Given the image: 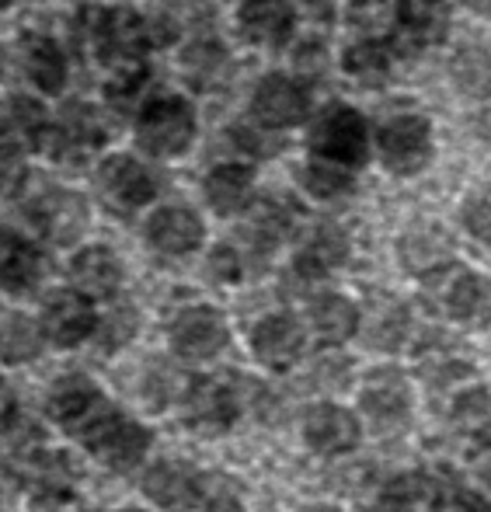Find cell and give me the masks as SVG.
<instances>
[{
  "label": "cell",
  "instance_id": "obj_44",
  "mask_svg": "<svg viewBox=\"0 0 491 512\" xmlns=\"http://www.w3.org/2000/svg\"><path fill=\"white\" fill-rule=\"evenodd\" d=\"M11 408H14V398H11V391L4 387V380H0V422H7Z\"/></svg>",
  "mask_w": 491,
  "mask_h": 512
},
{
  "label": "cell",
  "instance_id": "obj_20",
  "mask_svg": "<svg viewBox=\"0 0 491 512\" xmlns=\"http://www.w3.org/2000/svg\"><path fill=\"white\" fill-rule=\"evenodd\" d=\"M42 279V251L18 230H0V290L28 293Z\"/></svg>",
  "mask_w": 491,
  "mask_h": 512
},
{
  "label": "cell",
  "instance_id": "obj_2",
  "mask_svg": "<svg viewBox=\"0 0 491 512\" xmlns=\"http://www.w3.org/2000/svg\"><path fill=\"white\" fill-rule=\"evenodd\" d=\"M88 46L108 74L140 70L147 60V49L154 46L150 21L136 14L133 7H98L88 21Z\"/></svg>",
  "mask_w": 491,
  "mask_h": 512
},
{
  "label": "cell",
  "instance_id": "obj_39",
  "mask_svg": "<svg viewBox=\"0 0 491 512\" xmlns=\"http://www.w3.org/2000/svg\"><path fill=\"white\" fill-rule=\"evenodd\" d=\"M136 328H140V317L129 307H115L105 321V331H101V349H119Z\"/></svg>",
  "mask_w": 491,
  "mask_h": 512
},
{
  "label": "cell",
  "instance_id": "obj_43",
  "mask_svg": "<svg viewBox=\"0 0 491 512\" xmlns=\"http://www.w3.org/2000/svg\"><path fill=\"white\" fill-rule=\"evenodd\" d=\"M436 512H488V506L478 495L450 492V495H443V499H436Z\"/></svg>",
  "mask_w": 491,
  "mask_h": 512
},
{
  "label": "cell",
  "instance_id": "obj_30",
  "mask_svg": "<svg viewBox=\"0 0 491 512\" xmlns=\"http://www.w3.org/2000/svg\"><path fill=\"white\" fill-rule=\"evenodd\" d=\"M182 70L189 74L192 84L213 88V84H220L230 70L227 46H223L220 39H213V35H192L182 49Z\"/></svg>",
  "mask_w": 491,
  "mask_h": 512
},
{
  "label": "cell",
  "instance_id": "obj_15",
  "mask_svg": "<svg viewBox=\"0 0 491 512\" xmlns=\"http://www.w3.org/2000/svg\"><path fill=\"white\" fill-rule=\"evenodd\" d=\"M397 258L411 276H432L453 262V237L443 223L418 220L397 241Z\"/></svg>",
  "mask_w": 491,
  "mask_h": 512
},
{
  "label": "cell",
  "instance_id": "obj_29",
  "mask_svg": "<svg viewBox=\"0 0 491 512\" xmlns=\"http://www.w3.org/2000/svg\"><path fill=\"white\" fill-rule=\"evenodd\" d=\"M237 411H241V401L227 380H199L189 391V422L202 429H227Z\"/></svg>",
  "mask_w": 491,
  "mask_h": 512
},
{
  "label": "cell",
  "instance_id": "obj_35",
  "mask_svg": "<svg viewBox=\"0 0 491 512\" xmlns=\"http://www.w3.org/2000/svg\"><path fill=\"white\" fill-rule=\"evenodd\" d=\"M196 506L202 512H241V485L227 474H202Z\"/></svg>",
  "mask_w": 491,
  "mask_h": 512
},
{
  "label": "cell",
  "instance_id": "obj_24",
  "mask_svg": "<svg viewBox=\"0 0 491 512\" xmlns=\"http://www.w3.org/2000/svg\"><path fill=\"white\" fill-rule=\"evenodd\" d=\"M408 387L394 373H377L363 391V415L377 432H397L408 422Z\"/></svg>",
  "mask_w": 491,
  "mask_h": 512
},
{
  "label": "cell",
  "instance_id": "obj_40",
  "mask_svg": "<svg viewBox=\"0 0 491 512\" xmlns=\"http://www.w3.org/2000/svg\"><path fill=\"white\" fill-rule=\"evenodd\" d=\"M28 185V168L18 154H4L0 150V199L21 196Z\"/></svg>",
  "mask_w": 491,
  "mask_h": 512
},
{
  "label": "cell",
  "instance_id": "obj_41",
  "mask_svg": "<svg viewBox=\"0 0 491 512\" xmlns=\"http://www.w3.org/2000/svg\"><path fill=\"white\" fill-rule=\"evenodd\" d=\"M241 272H244L241 251L230 248V244L213 248V255H209V276L220 279V283H234V279H241Z\"/></svg>",
  "mask_w": 491,
  "mask_h": 512
},
{
  "label": "cell",
  "instance_id": "obj_12",
  "mask_svg": "<svg viewBox=\"0 0 491 512\" xmlns=\"http://www.w3.org/2000/svg\"><path fill=\"white\" fill-rule=\"evenodd\" d=\"M227 342H230L227 321L213 307H189L171 324V345L189 363H206V359L220 356L227 349Z\"/></svg>",
  "mask_w": 491,
  "mask_h": 512
},
{
  "label": "cell",
  "instance_id": "obj_42",
  "mask_svg": "<svg viewBox=\"0 0 491 512\" xmlns=\"http://www.w3.org/2000/svg\"><path fill=\"white\" fill-rule=\"evenodd\" d=\"M488 408H491L488 391L474 387V391H464L457 398V405H453V418H457V422H478V418L488 415Z\"/></svg>",
  "mask_w": 491,
  "mask_h": 512
},
{
  "label": "cell",
  "instance_id": "obj_5",
  "mask_svg": "<svg viewBox=\"0 0 491 512\" xmlns=\"http://www.w3.org/2000/svg\"><path fill=\"white\" fill-rule=\"evenodd\" d=\"M108 129H112V119L101 105L67 102L56 112V119H49L39 150L56 164H84L108 143V136H112Z\"/></svg>",
  "mask_w": 491,
  "mask_h": 512
},
{
  "label": "cell",
  "instance_id": "obj_13",
  "mask_svg": "<svg viewBox=\"0 0 491 512\" xmlns=\"http://www.w3.org/2000/svg\"><path fill=\"white\" fill-rule=\"evenodd\" d=\"M143 234L157 255L182 258L199 251V244L206 241V223L192 206H161L150 213Z\"/></svg>",
  "mask_w": 491,
  "mask_h": 512
},
{
  "label": "cell",
  "instance_id": "obj_10",
  "mask_svg": "<svg viewBox=\"0 0 491 512\" xmlns=\"http://www.w3.org/2000/svg\"><path fill=\"white\" fill-rule=\"evenodd\" d=\"M14 63H18V74L39 95H60L67 88L70 60H67V49L53 35L25 32L18 39V46H14Z\"/></svg>",
  "mask_w": 491,
  "mask_h": 512
},
{
  "label": "cell",
  "instance_id": "obj_31",
  "mask_svg": "<svg viewBox=\"0 0 491 512\" xmlns=\"http://www.w3.org/2000/svg\"><path fill=\"white\" fill-rule=\"evenodd\" d=\"M342 70L349 77L363 84H377L391 74V46L384 39H373V35H363V39L349 42L342 49Z\"/></svg>",
  "mask_w": 491,
  "mask_h": 512
},
{
  "label": "cell",
  "instance_id": "obj_14",
  "mask_svg": "<svg viewBox=\"0 0 491 512\" xmlns=\"http://www.w3.org/2000/svg\"><path fill=\"white\" fill-rule=\"evenodd\" d=\"M49 129V112L32 95L0 98V150L4 154H32L42 147Z\"/></svg>",
  "mask_w": 491,
  "mask_h": 512
},
{
  "label": "cell",
  "instance_id": "obj_1",
  "mask_svg": "<svg viewBox=\"0 0 491 512\" xmlns=\"http://www.w3.org/2000/svg\"><path fill=\"white\" fill-rule=\"evenodd\" d=\"M136 147L154 161H178L192 150L199 136V115L196 105L178 91H157L147 95L136 108L133 122Z\"/></svg>",
  "mask_w": 491,
  "mask_h": 512
},
{
  "label": "cell",
  "instance_id": "obj_34",
  "mask_svg": "<svg viewBox=\"0 0 491 512\" xmlns=\"http://www.w3.org/2000/svg\"><path fill=\"white\" fill-rule=\"evenodd\" d=\"M300 189L307 196L321 199V203H338V199H345L352 192V171L310 157L300 168Z\"/></svg>",
  "mask_w": 491,
  "mask_h": 512
},
{
  "label": "cell",
  "instance_id": "obj_38",
  "mask_svg": "<svg viewBox=\"0 0 491 512\" xmlns=\"http://www.w3.org/2000/svg\"><path fill=\"white\" fill-rule=\"evenodd\" d=\"M425 495V478H397L384 492V512H415V502Z\"/></svg>",
  "mask_w": 491,
  "mask_h": 512
},
{
  "label": "cell",
  "instance_id": "obj_23",
  "mask_svg": "<svg viewBox=\"0 0 491 512\" xmlns=\"http://www.w3.org/2000/svg\"><path fill=\"white\" fill-rule=\"evenodd\" d=\"M303 436L317 453H345L359 443V422L338 405H317L303 418Z\"/></svg>",
  "mask_w": 491,
  "mask_h": 512
},
{
  "label": "cell",
  "instance_id": "obj_28",
  "mask_svg": "<svg viewBox=\"0 0 491 512\" xmlns=\"http://www.w3.org/2000/svg\"><path fill=\"white\" fill-rule=\"evenodd\" d=\"M446 314L467 328H488L491 324V279L481 272H464L453 279L446 293Z\"/></svg>",
  "mask_w": 491,
  "mask_h": 512
},
{
  "label": "cell",
  "instance_id": "obj_37",
  "mask_svg": "<svg viewBox=\"0 0 491 512\" xmlns=\"http://www.w3.org/2000/svg\"><path fill=\"white\" fill-rule=\"evenodd\" d=\"M460 223H464V230L474 241L491 248V185L467 192V199L460 203Z\"/></svg>",
  "mask_w": 491,
  "mask_h": 512
},
{
  "label": "cell",
  "instance_id": "obj_21",
  "mask_svg": "<svg viewBox=\"0 0 491 512\" xmlns=\"http://www.w3.org/2000/svg\"><path fill=\"white\" fill-rule=\"evenodd\" d=\"M199 471H192L189 464H178V460H164V464L150 467L147 478H143V492L157 502L161 509L185 512L199 502Z\"/></svg>",
  "mask_w": 491,
  "mask_h": 512
},
{
  "label": "cell",
  "instance_id": "obj_17",
  "mask_svg": "<svg viewBox=\"0 0 491 512\" xmlns=\"http://www.w3.org/2000/svg\"><path fill=\"white\" fill-rule=\"evenodd\" d=\"M202 196L216 216H237L255 199V168L248 161H220L202 178Z\"/></svg>",
  "mask_w": 491,
  "mask_h": 512
},
{
  "label": "cell",
  "instance_id": "obj_6",
  "mask_svg": "<svg viewBox=\"0 0 491 512\" xmlns=\"http://www.w3.org/2000/svg\"><path fill=\"white\" fill-rule=\"evenodd\" d=\"M310 88L303 77L283 74V70H269L258 77L255 91H251L248 115L258 129L265 133H283V129H296L310 115Z\"/></svg>",
  "mask_w": 491,
  "mask_h": 512
},
{
  "label": "cell",
  "instance_id": "obj_22",
  "mask_svg": "<svg viewBox=\"0 0 491 512\" xmlns=\"http://www.w3.org/2000/svg\"><path fill=\"white\" fill-rule=\"evenodd\" d=\"M251 345H255V356L262 359L265 366L286 370L303 352V324L290 314H272V317H265V321H258L255 335H251Z\"/></svg>",
  "mask_w": 491,
  "mask_h": 512
},
{
  "label": "cell",
  "instance_id": "obj_47",
  "mask_svg": "<svg viewBox=\"0 0 491 512\" xmlns=\"http://www.w3.org/2000/svg\"><path fill=\"white\" fill-rule=\"evenodd\" d=\"M310 512H338L335 506H310Z\"/></svg>",
  "mask_w": 491,
  "mask_h": 512
},
{
  "label": "cell",
  "instance_id": "obj_4",
  "mask_svg": "<svg viewBox=\"0 0 491 512\" xmlns=\"http://www.w3.org/2000/svg\"><path fill=\"white\" fill-rule=\"evenodd\" d=\"M373 147L384 164L397 178H415L432 164L436 154V129L429 115L422 112H394L373 133Z\"/></svg>",
  "mask_w": 491,
  "mask_h": 512
},
{
  "label": "cell",
  "instance_id": "obj_7",
  "mask_svg": "<svg viewBox=\"0 0 491 512\" xmlns=\"http://www.w3.org/2000/svg\"><path fill=\"white\" fill-rule=\"evenodd\" d=\"M95 189L112 213L129 216L157 196V175L136 154H108L95 168Z\"/></svg>",
  "mask_w": 491,
  "mask_h": 512
},
{
  "label": "cell",
  "instance_id": "obj_18",
  "mask_svg": "<svg viewBox=\"0 0 491 512\" xmlns=\"http://www.w3.org/2000/svg\"><path fill=\"white\" fill-rule=\"evenodd\" d=\"M101 411H105V398L88 377H67L49 391V415L74 436H81Z\"/></svg>",
  "mask_w": 491,
  "mask_h": 512
},
{
  "label": "cell",
  "instance_id": "obj_46",
  "mask_svg": "<svg viewBox=\"0 0 491 512\" xmlns=\"http://www.w3.org/2000/svg\"><path fill=\"white\" fill-rule=\"evenodd\" d=\"M467 4H471L474 11H491V0H467Z\"/></svg>",
  "mask_w": 491,
  "mask_h": 512
},
{
  "label": "cell",
  "instance_id": "obj_25",
  "mask_svg": "<svg viewBox=\"0 0 491 512\" xmlns=\"http://www.w3.org/2000/svg\"><path fill=\"white\" fill-rule=\"evenodd\" d=\"M349 258V237L335 223H317L307 241L296 251V272L307 279H321Z\"/></svg>",
  "mask_w": 491,
  "mask_h": 512
},
{
  "label": "cell",
  "instance_id": "obj_48",
  "mask_svg": "<svg viewBox=\"0 0 491 512\" xmlns=\"http://www.w3.org/2000/svg\"><path fill=\"white\" fill-rule=\"evenodd\" d=\"M14 4V0H0V14H4L7 11V7H11Z\"/></svg>",
  "mask_w": 491,
  "mask_h": 512
},
{
  "label": "cell",
  "instance_id": "obj_3",
  "mask_svg": "<svg viewBox=\"0 0 491 512\" xmlns=\"http://www.w3.org/2000/svg\"><path fill=\"white\" fill-rule=\"evenodd\" d=\"M307 147H310V157H317V161H328L345 171H356L370 161L373 133H370V126H366L359 108L335 102L310 122Z\"/></svg>",
  "mask_w": 491,
  "mask_h": 512
},
{
  "label": "cell",
  "instance_id": "obj_9",
  "mask_svg": "<svg viewBox=\"0 0 491 512\" xmlns=\"http://www.w3.org/2000/svg\"><path fill=\"white\" fill-rule=\"evenodd\" d=\"M81 439L98 460H105L112 467H133L150 446V432L112 408L101 411L95 422L81 432Z\"/></svg>",
  "mask_w": 491,
  "mask_h": 512
},
{
  "label": "cell",
  "instance_id": "obj_32",
  "mask_svg": "<svg viewBox=\"0 0 491 512\" xmlns=\"http://www.w3.org/2000/svg\"><path fill=\"white\" fill-rule=\"evenodd\" d=\"M310 324L321 335V342H345L359 328V310L338 293H324L310 304Z\"/></svg>",
  "mask_w": 491,
  "mask_h": 512
},
{
  "label": "cell",
  "instance_id": "obj_26",
  "mask_svg": "<svg viewBox=\"0 0 491 512\" xmlns=\"http://www.w3.org/2000/svg\"><path fill=\"white\" fill-rule=\"evenodd\" d=\"M397 32L408 46H432L446 35L450 4L446 0H397Z\"/></svg>",
  "mask_w": 491,
  "mask_h": 512
},
{
  "label": "cell",
  "instance_id": "obj_19",
  "mask_svg": "<svg viewBox=\"0 0 491 512\" xmlns=\"http://www.w3.org/2000/svg\"><path fill=\"white\" fill-rule=\"evenodd\" d=\"M70 279L84 297H112L122 286V262L105 244H88L70 258Z\"/></svg>",
  "mask_w": 491,
  "mask_h": 512
},
{
  "label": "cell",
  "instance_id": "obj_11",
  "mask_svg": "<svg viewBox=\"0 0 491 512\" xmlns=\"http://www.w3.org/2000/svg\"><path fill=\"white\" fill-rule=\"evenodd\" d=\"M237 35L258 49H283L296 35L293 0H241L237 4Z\"/></svg>",
  "mask_w": 491,
  "mask_h": 512
},
{
  "label": "cell",
  "instance_id": "obj_33",
  "mask_svg": "<svg viewBox=\"0 0 491 512\" xmlns=\"http://www.w3.org/2000/svg\"><path fill=\"white\" fill-rule=\"evenodd\" d=\"M42 352V328L28 314H7L0 321V359L28 363Z\"/></svg>",
  "mask_w": 491,
  "mask_h": 512
},
{
  "label": "cell",
  "instance_id": "obj_16",
  "mask_svg": "<svg viewBox=\"0 0 491 512\" xmlns=\"http://www.w3.org/2000/svg\"><path fill=\"white\" fill-rule=\"evenodd\" d=\"M98 314L91 300L77 290H56L53 297L42 304V331L53 338L56 345H77L88 335H95Z\"/></svg>",
  "mask_w": 491,
  "mask_h": 512
},
{
  "label": "cell",
  "instance_id": "obj_45",
  "mask_svg": "<svg viewBox=\"0 0 491 512\" xmlns=\"http://www.w3.org/2000/svg\"><path fill=\"white\" fill-rule=\"evenodd\" d=\"M478 136H481V140H488V143H491V108L478 119Z\"/></svg>",
  "mask_w": 491,
  "mask_h": 512
},
{
  "label": "cell",
  "instance_id": "obj_8",
  "mask_svg": "<svg viewBox=\"0 0 491 512\" xmlns=\"http://www.w3.org/2000/svg\"><path fill=\"white\" fill-rule=\"evenodd\" d=\"M28 220L46 241L74 244L88 227V199L67 185H46L28 203Z\"/></svg>",
  "mask_w": 491,
  "mask_h": 512
},
{
  "label": "cell",
  "instance_id": "obj_49",
  "mask_svg": "<svg viewBox=\"0 0 491 512\" xmlns=\"http://www.w3.org/2000/svg\"><path fill=\"white\" fill-rule=\"evenodd\" d=\"M122 512H140V509H122Z\"/></svg>",
  "mask_w": 491,
  "mask_h": 512
},
{
  "label": "cell",
  "instance_id": "obj_27",
  "mask_svg": "<svg viewBox=\"0 0 491 512\" xmlns=\"http://www.w3.org/2000/svg\"><path fill=\"white\" fill-rule=\"evenodd\" d=\"M450 81L464 98L491 102V46L488 42H464L450 56Z\"/></svg>",
  "mask_w": 491,
  "mask_h": 512
},
{
  "label": "cell",
  "instance_id": "obj_36",
  "mask_svg": "<svg viewBox=\"0 0 491 512\" xmlns=\"http://www.w3.org/2000/svg\"><path fill=\"white\" fill-rule=\"evenodd\" d=\"M404 331H408V314H404V307L387 304L370 317V324H366V342H370L373 349H394V345H401Z\"/></svg>",
  "mask_w": 491,
  "mask_h": 512
}]
</instances>
